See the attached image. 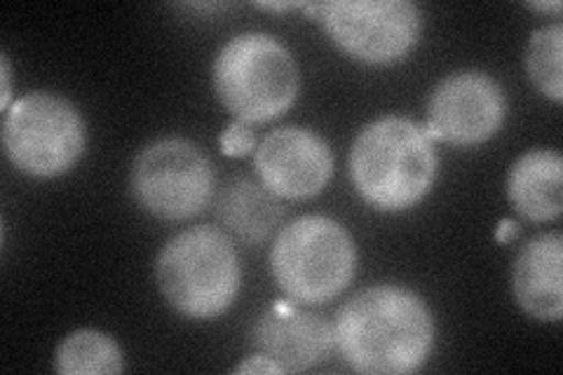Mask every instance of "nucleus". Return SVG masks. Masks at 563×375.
Here are the masks:
<instances>
[{
    "label": "nucleus",
    "mask_w": 563,
    "mask_h": 375,
    "mask_svg": "<svg viewBox=\"0 0 563 375\" xmlns=\"http://www.w3.org/2000/svg\"><path fill=\"white\" fill-rule=\"evenodd\" d=\"M333 345L364 375L413 373L430 360L434 317L411 289L378 284L352 296L333 321Z\"/></svg>",
    "instance_id": "nucleus-1"
},
{
    "label": "nucleus",
    "mask_w": 563,
    "mask_h": 375,
    "mask_svg": "<svg viewBox=\"0 0 563 375\" xmlns=\"http://www.w3.org/2000/svg\"><path fill=\"white\" fill-rule=\"evenodd\" d=\"M437 151L428 130L407 115H383L357 134L350 151V178L366 205L407 211L432 190Z\"/></svg>",
    "instance_id": "nucleus-2"
},
{
    "label": "nucleus",
    "mask_w": 563,
    "mask_h": 375,
    "mask_svg": "<svg viewBox=\"0 0 563 375\" xmlns=\"http://www.w3.org/2000/svg\"><path fill=\"white\" fill-rule=\"evenodd\" d=\"M240 261L233 240L214 225L188 228L157 254L155 282L163 298L188 319H214L240 294Z\"/></svg>",
    "instance_id": "nucleus-3"
},
{
    "label": "nucleus",
    "mask_w": 563,
    "mask_h": 375,
    "mask_svg": "<svg viewBox=\"0 0 563 375\" xmlns=\"http://www.w3.org/2000/svg\"><path fill=\"white\" fill-rule=\"evenodd\" d=\"M211 82L223 109L246 124L285 115L301 89L287 45L258 31L240 33L219 49Z\"/></svg>",
    "instance_id": "nucleus-4"
},
{
    "label": "nucleus",
    "mask_w": 563,
    "mask_h": 375,
    "mask_svg": "<svg viewBox=\"0 0 563 375\" xmlns=\"http://www.w3.org/2000/svg\"><path fill=\"white\" fill-rule=\"evenodd\" d=\"M357 267V249L350 232L329 217L287 223L271 249V271L277 287L294 302H329L343 294Z\"/></svg>",
    "instance_id": "nucleus-5"
},
{
    "label": "nucleus",
    "mask_w": 563,
    "mask_h": 375,
    "mask_svg": "<svg viewBox=\"0 0 563 375\" xmlns=\"http://www.w3.org/2000/svg\"><path fill=\"white\" fill-rule=\"evenodd\" d=\"M87 132L80 111L52 92L16 99L3 120V151L14 169L33 178H57L78 165Z\"/></svg>",
    "instance_id": "nucleus-6"
},
{
    "label": "nucleus",
    "mask_w": 563,
    "mask_h": 375,
    "mask_svg": "<svg viewBox=\"0 0 563 375\" xmlns=\"http://www.w3.org/2000/svg\"><path fill=\"white\" fill-rule=\"evenodd\" d=\"M132 198L161 221H188L211 202L214 169L188 139H157L132 165Z\"/></svg>",
    "instance_id": "nucleus-7"
},
{
    "label": "nucleus",
    "mask_w": 563,
    "mask_h": 375,
    "mask_svg": "<svg viewBox=\"0 0 563 375\" xmlns=\"http://www.w3.org/2000/svg\"><path fill=\"white\" fill-rule=\"evenodd\" d=\"M306 10L317 12L345 55L374 66L401 62L422 33V12L411 0H331Z\"/></svg>",
    "instance_id": "nucleus-8"
},
{
    "label": "nucleus",
    "mask_w": 563,
    "mask_h": 375,
    "mask_svg": "<svg viewBox=\"0 0 563 375\" xmlns=\"http://www.w3.org/2000/svg\"><path fill=\"white\" fill-rule=\"evenodd\" d=\"M503 87L484 70H457L439 82L428 103V134L451 146H479L503 128Z\"/></svg>",
    "instance_id": "nucleus-9"
},
{
    "label": "nucleus",
    "mask_w": 563,
    "mask_h": 375,
    "mask_svg": "<svg viewBox=\"0 0 563 375\" xmlns=\"http://www.w3.org/2000/svg\"><path fill=\"white\" fill-rule=\"evenodd\" d=\"M258 181L279 200H310L333 176V153L308 128H279L254 151Z\"/></svg>",
    "instance_id": "nucleus-10"
},
{
    "label": "nucleus",
    "mask_w": 563,
    "mask_h": 375,
    "mask_svg": "<svg viewBox=\"0 0 563 375\" xmlns=\"http://www.w3.org/2000/svg\"><path fill=\"white\" fill-rule=\"evenodd\" d=\"M252 345L282 373H301L320 364L333 348V324L314 312L275 306L252 327Z\"/></svg>",
    "instance_id": "nucleus-11"
},
{
    "label": "nucleus",
    "mask_w": 563,
    "mask_h": 375,
    "mask_svg": "<svg viewBox=\"0 0 563 375\" xmlns=\"http://www.w3.org/2000/svg\"><path fill=\"white\" fill-rule=\"evenodd\" d=\"M563 238L542 232L528 240L512 267V291L519 308L540 321L563 317Z\"/></svg>",
    "instance_id": "nucleus-12"
},
{
    "label": "nucleus",
    "mask_w": 563,
    "mask_h": 375,
    "mask_svg": "<svg viewBox=\"0 0 563 375\" xmlns=\"http://www.w3.org/2000/svg\"><path fill=\"white\" fill-rule=\"evenodd\" d=\"M507 198L526 221H556L563 211V159L552 148L517 157L507 176Z\"/></svg>",
    "instance_id": "nucleus-13"
},
{
    "label": "nucleus",
    "mask_w": 563,
    "mask_h": 375,
    "mask_svg": "<svg viewBox=\"0 0 563 375\" xmlns=\"http://www.w3.org/2000/svg\"><path fill=\"white\" fill-rule=\"evenodd\" d=\"M217 219L240 242L256 246L271 240L285 219V207L277 195L246 176L228 181L217 198Z\"/></svg>",
    "instance_id": "nucleus-14"
},
{
    "label": "nucleus",
    "mask_w": 563,
    "mask_h": 375,
    "mask_svg": "<svg viewBox=\"0 0 563 375\" xmlns=\"http://www.w3.org/2000/svg\"><path fill=\"white\" fill-rule=\"evenodd\" d=\"M55 371L62 375H118L125 371V356L109 333L80 329L59 343Z\"/></svg>",
    "instance_id": "nucleus-15"
},
{
    "label": "nucleus",
    "mask_w": 563,
    "mask_h": 375,
    "mask_svg": "<svg viewBox=\"0 0 563 375\" xmlns=\"http://www.w3.org/2000/svg\"><path fill=\"white\" fill-rule=\"evenodd\" d=\"M563 26L554 22L550 26L538 29L526 47V70L528 78L538 87V92L552 99L554 103L563 101Z\"/></svg>",
    "instance_id": "nucleus-16"
},
{
    "label": "nucleus",
    "mask_w": 563,
    "mask_h": 375,
    "mask_svg": "<svg viewBox=\"0 0 563 375\" xmlns=\"http://www.w3.org/2000/svg\"><path fill=\"white\" fill-rule=\"evenodd\" d=\"M221 148L228 157H244L256 151V134L252 124L233 120L221 134Z\"/></svg>",
    "instance_id": "nucleus-17"
},
{
    "label": "nucleus",
    "mask_w": 563,
    "mask_h": 375,
    "mask_svg": "<svg viewBox=\"0 0 563 375\" xmlns=\"http://www.w3.org/2000/svg\"><path fill=\"white\" fill-rule=\"evenodd\" d=\"M235 373H282V368L273 360H268L266 354L256 352L254 356H250V360H244L235 368Z\"/></svg>",
    "instance_id": "nucleus-18"
},
{
    "label": "nucleus",
    "mask_w": 563,
    "mask_h": 375,
    "mask_svg": "<svg viewBox=\"0 0 563 375\" xmlns=\"http://www.w3.org/2000/svg\"><path fill=\"white\" fill-rule=\"evenodd\" d=\"M0 80H3V92H0V109L5 113L10 111L12 106V76H10V62L5 55H0Z\"/></svg>",
    "instance_id": "nucleus-19"
},
{
    "label": "nucleus",
    "mask_w": 563,
    "mask_h": 375,
    "mask_svg": "<svg viewBox=\"0 0 563 375\" xmlns=\"http://www.w3.org/2000/svg\"><path fill=\"white\" fill-rule=\"evenodd\" d=\"M528 8L538 10V12H554V14L561 12V3H559V0H554V3H528Z\"/></svg>",
    "instance_id": "nucleus-20"
},
{
    "label": "nucleus",
    "mask_w": 563,
    "mask_h": 375,
    "mask_svg": "<svg viewBox=\"0 0 563 375\" xmlns=\"http://www.w3.org/2000/svg\"><path fill=\"white\" fill-rule=\"evenodd\" d=\"M515 230H517V228H515V223H503V230H500V235H498V238H500V240H503L505 235H507V238H512V235H515Z\"/></svg>",
    "instance_id": "nucleus-21"
}]
</instances>
